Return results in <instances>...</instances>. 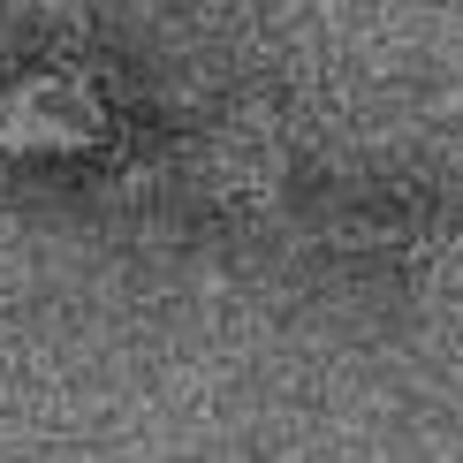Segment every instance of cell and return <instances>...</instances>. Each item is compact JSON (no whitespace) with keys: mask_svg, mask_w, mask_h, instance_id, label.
Returning <instances> with one entry per match:
<instances>
[{"mask_svg":"<svg viewBox=\"0 0 463 463\" xmlns=\"http://www.w3.org/2000/svg\"><path fill=\"white\" fill-rule=\"evenodd\" d=\"M99 137H107V107L69 69H46L31 84L0 91V160H24V152H91Z\"/></svg>","mask_w":463,"mask_h":463,"instance_id":"cell-1","label":"cell"},{"mask_svg":"<svg viewBox=\"0 0 463 463\" xmlns=\"http://www.w3.org/2000/svg\"><path fill=\"white\" fill-rule=\"evenodd\" d=\"M342 243H373V250H395L402 266H418V274H433V281H456V288H463V236H411V228L380 236V228H342Z\"/></svg>","mask_w":463,"mask_h":463,"instance_id":"cell-2","label":"cell"}]
</instances>
